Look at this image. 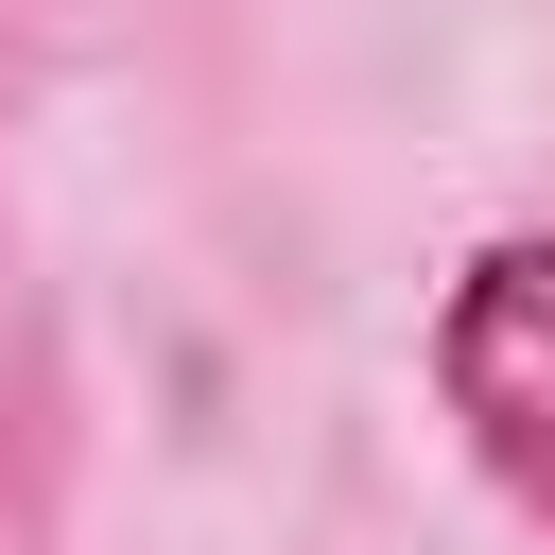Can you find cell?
<instances>
[{"label":"cell","instance_id":"obj_1","mask_svg":"<svg viewBox=\"0 0 555 555\" xmlns=\"http://www.w3.org/2000/svg\"><path fill=\"white\" fill-rule=\"evenodd\" d=\"M434 399L468 434V468L555 538V225H503L451 260L434 295Z\"/></svg>","mask_w":555,"mask_h":555}]
</instances>
